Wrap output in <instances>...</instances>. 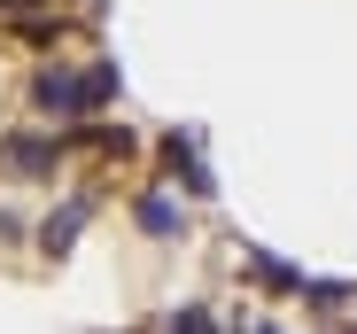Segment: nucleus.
Segmentation results:
<instances>
[{"label":"nucleus","mask_w":357,"mask_h":334,"mask_svg":"<svg viewBox=\"0 0 357 334\" xmlns=\"http://www.w3.org/2000/svg\"><path fill=\"white\" fill-rule=\"evenodd\" d=\"M86 218H93V202H86V195H78V202H63V210H54L47 226H39V241H47V257H63V249L78 241V226H86Z\"/></svg>","instance_id":"f03ea898"},{"label":"nucleus","mask_w":357,"mask_h":334,"mask_svg":"<svg viewBox=\"0 0 357 334\" xmlns=\"http://www.w3.org/2000/svg\"><path fill=\"white\" fill-rule=\"evenodd\" d=\"M140 226H148L155 241H171V226H178V202H171V195H148V202H140Z\"/></svg>","instance_id":"39448f33"},{"label":"nucleus","mask_w":357,"mask_h":334,"mask_svg":"<svg viewBox=\"0 0 357 334\" xmlns=\"http://www.w3.org/2000/svg\"><path fill=\"white\" fill-rule=\"evenodd\" d=\"M54 155H63L54 140H8V148H0V163H8L16 179H39V172H54Z\"/></svg>","instance_id":"7ed1b4c3"},{"label":"nucleus","mask_w":357,"mask_h":334,"mask_svg":"<svg viewBox=\"0 0 357 334\" xmlns=\"http://www.w3.org/2000/svg\"><path fill=\"white\" fill-rule=\"evenodd\" d=\"M163 163H171V179H187V195H210V172H202V155H195L187 140H178V132L163 140Z\"/></svg>","instance_id":"20e7f679"},{"label":"nucleus","mask_w":357,"mask_h":334,"mask_svg":"<svg viewBox=\"0 0 357 334\" xmlns=\"http://www.w3.org/2000/svg\"><path fill=\"white\" fill-rule=\"evenodd\" d=\"M116 93V70H86V78H70V70H39V86H31V101L47 109V117H78V109H101Z\"/></svg>","instance_id":"f257e3e1"}]
</instances>
